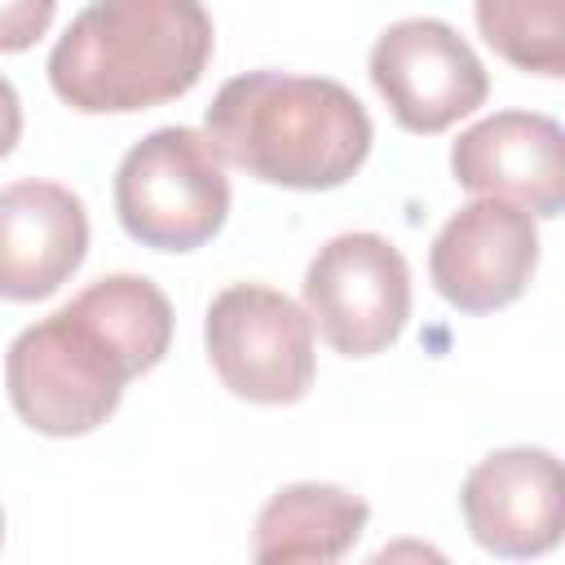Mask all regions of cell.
<instances>
[{"label": "cell", "instance_id": "1", "mask_svg": "<svg viewBox=\"0 0 565 565\" xmlns=\"http://www.w3.org/2000/svg\"><path fill=\"white\" fill-rule=\"evenodd\" d=\"M168 344V296L141 274H110L13 335L4 388L26 428L84 437L115 415L128 380L163 362Z\"/></svg>", "mask_w": 565, "mask_h": 565}, {"label": "cell", "instance_id": "2", "mask_svg": "<svg viewBox=\"0 0 565 565\" xmlns=\"http://www.w3.org/2000/svg\"><path fill=\"white\" fill-rule=\"evenodd\" d=\"M216 154L282 190H335L371 154L366 106L322 75L247 71L221 84L203 115Z\"/></svg>", "mask_w": 565, "mask_h": 565}, {"label": "cell", "instance_id": "3", "mask_svg": "<svg viewBox=\"0 0 565 565\" xmlns=\"http://www.w3.org/2000/svg\"><path fill=\"white\" fill-rule=\"evenodd\" d=\"M203 0H93L49 53L53 93L79 115H132L185 97L212 57Z\"/></svg>", "mask_w": 565, "mask_h": 565}, {"label": "cell", "instance_id": "4", "mask_svg": "<svg viewBox=\"0 0 565 565\" xmlns=\"http://www.w3.org/2000/svg\"><path fill=\"white\" fill-rule=\"evenodd\" d=\"M115 212L141 247L194 252L230 216L225 159L199 128H154L119 159Z\"/></svg>", "mask_w": 565, "mask_h": 565}, {"label": "cell", "instance_id": "5", "mask_svg": "<svg viewBox=\"0 0 565 565\" xmlns=\"http://www.w3.org/2000/svg\"><path fill=\"white\" fill-rule=\"evenodd\" d=\"M203 344L216 380L256 406H291L313 388V322L265 282H234L207 305Z\"/></svg>", "mask_w": 565, "mask_h": 565}, {"label": "cell", "instance_id": "6", "mask_svg": "<svg viewBox=\"0 0 565 565\" xmlns=\"http://www.w3.org/2000/svg\"><path fill=\"white\" fill-rule=\"evenodd\" d=\"M305 313L340 358L384 353L411 318V265L384 234H335L305 269Z\"/></svg>", "mask_w": 565, "mask_h": 565}, {"label": "cell", "instance_id": "7", "mask_svg": "<svg viewBox=\"0 0 565 565\" xmlns=\"http://www.w3.org/2000/svg\"><path fill=\"white\" fill-rule=\"evenodd\" d=\"M371 84L406 132L433 137L472 115L490 75L472 44L437 18H402L371 49Z\"/></svg>", "mask_w": 565, "mask_h": 565}, {"label": "cell", "instance_id": "8", "mask_svg": "<svg viewBox=\"0 0 565 565\" xmlns=\"http://www.w3.org/2000/svg\"><path fill=\"white\" fill-rule=\"evenodd\" d=\"M539 269V225L521 203L477 194L433 238L428 278L437 296L463 313L512 305Z\"/></svg>", "mask_w": 565, "mask_h": 565}, {"label": "cell", "instance_id": "9", "mask_svg": "<svg viewBox=\"0 0 565 565\" xmlns=\"http://www.w3.org/2000/svg\"><path fill=\"white\" fill-rule=\"evenodd\" d=\"M459 508L477 547L525 561L561 543L565 477L561 459L543 446H508L486 455L459 490Z\"/></svg>", "mask_w": 565, "mask_h": 565}, {"label": "cell", "instance_id": "10", "mask_svg": "<svg viewBox=\"0 0 565 565\" xmlns=\"http://www.w3.org/2000/svg\"><path fill=\"white\" fill-rule=\"evenodd\" d=\"M450 172L463 190L521 203L530 216L565 207V132L539 110H499L450 146Z\"/></svg>", "mask_w": 565, "mask_h": 565}, {"label": "cell", "instance_id": "11", "mask_svg": "<svg viewBox=\"0 0 565 565\" xmlns=\"http://www.w3.org/2000/svg\"><path fill=\"white\" fill-rule=\"evenodd\" d=\"M88 252V212L57 181H13L0 190V300L53 296Z\"/></svg>", "mask_w": 565, "mask_h": 565}, {"label": "cell", "instance_id": "12", "mask_svg": "<svg viewBox=\"0 0 565 565\" xmlns=\"http://www.w3.org/2000/svg\"><path fill=\"white\" fill-rule=\"evenodd\" d=\"M366 499L327 486V481H296L282 486L256 516L252 556L260 565H331L366 530Z\"/></svg>", "mask_w": 565, "mask_h": 565}, {"label": "cell", "instance_id": "13", "mask_svg": "<svg viewBox=\"0 0 565 565\" xmlns=\"http://www.w3.org/2000/svg\"><path fill=\"white\" fill-rule=\"evenodd\" d=\"M477 26L508 66L565 75V0H477Z\"/></svg>", "mask_w": 565, "mask_h": 565}, {"label": "cell", "instance_id": "14", "mask_svg": "<svg viewBox=\"0 0 565 565\" xmlns=\"http://www.w3.org/2000/svg\"><path fill=\"white\" fill-rule=\"evenodd\" d=\"M57 0H0V53H26L53 22Z\"/></svg>", "mask_w": 565, "mask_h": 565}, {"label": "cell", "instance_id": "15", "mask_svg": "<svg viewBox=\"0 0 565 565\" xmlns=\"http://www.w3.org/2000/svg\"><path fill=\"white\" fill-rule=\"evenodd\" d=\"M18 137H22V102H18L13 84L0 75V159L18 146Z\"/></svg>", "mask_w": 565, "mask_h": 565}, {"label": "cell", "instance_id": "16", "mask_svg": "<svg viewBox=\"0 0 565 565\" xmlns=\"http://www.w3.org/2000/svg\"><path fill=\"white\" fill-rule=\"evenodd\" d=\"M0 543H4V512H0Z\"/></svg>", "mask_w": 565, "mask_h": 565}]
</instances>
